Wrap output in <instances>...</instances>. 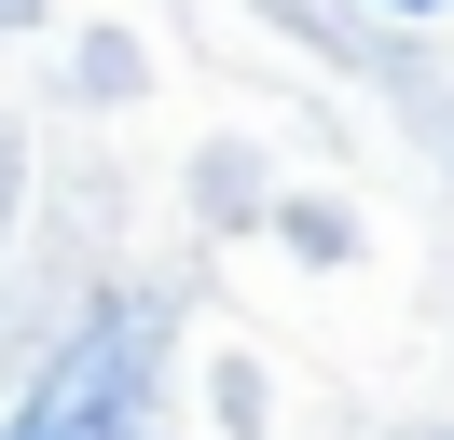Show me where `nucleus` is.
Instances as JSON below:
<instances>
[{
    "instance_id": "2",
    "label": "nucleus",
    "mask_w": 454,
    "mask_h": 440,
    "mask_svg": "<svg viewBox=\"0 0 454 440\" xmlns=\"http://www.w3.org/2000/svg\"><path fill=\"white\" fill-rule=\"evenodd\" d=\"M386 14H441V0H386Z\"/></svg>"
},
{
    "instance_id": "1",
    "label": "nucleus",
    "mask_w": 454,
    "mask_h": 440,
    "mask_svg": "<svg viewBox=\"0 0 454 440\" xmlns=\"http://www.w3.org/2000/svg\"><path fill=\"white\" fill-rule=\"evenodd\" d=\"M0 440H152V372H138V344H124V330H83V344L28 385V412H14Z\"/></svg>"
}]
</instances>
